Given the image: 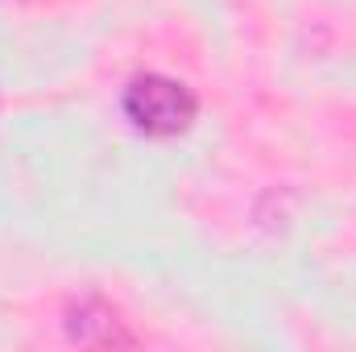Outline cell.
<instances>
[{"label": "cell", "mask_w": 356, "mask_h": 352, "mask_svg": "<svg viewBox=\"0 0 356 352\" xmlns=\"http://www.w3.org/2000/svg\"><path fill=\"white\" fill-rule=\"evenodd\" d=\"M124 120L145 133V137H178L191 129L199 99L186 83H178L170 75H137L124 95H120Z\"/></svg>", "instance_id": "1"}, {"label": "cell", "mask_w": 356, "mask_h": 352, "mask_svg": "<svg viewBox=\"0 0 356 352\" xmlns=\"http://www.w3.org/2000/svg\"><path fill=\"white\" fill-rule=\"evenodd\" d=\"M67 336L83 349H124L137 344V336L124 328V319L104 298H79L67 311Z\"/></svg>", "instance_id": "2"}]
</instances>
